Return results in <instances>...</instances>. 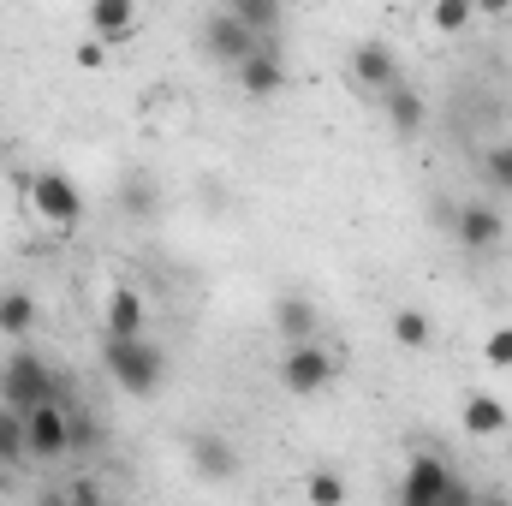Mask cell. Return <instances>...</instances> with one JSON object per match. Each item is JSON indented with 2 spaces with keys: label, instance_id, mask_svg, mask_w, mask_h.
<instances>
[{
  "label": "cell",
  "instance_id": "6da1fadb",
  "mask_svg": "<svg viewBox=\"0 0 512 506\" xmlns=\"http://www.w3.org/2000/svg\"><path fill=\"white\" fill-rule=\"evenodd\" d=\"M60 393H66V376H54L48 358H36L30 346H12V352H6V364H0V405H6V411L30 417L36 405H48V399H60Z\"/></svg>",
  "mask_w": 512,
  "mask_h": 506
},
{
  "label": "cell",
  "instance_id": "7a4b0ae2",
  "mask_svg": "<svg viewBox=\"0 0 512 506\" xmlns=\"http://www.w3.org/2000/svg\"><path fill=\"white\" fill-rule=\"evenodd\" d=\"M102 364L120 381V393H131V399H149V393L167 387V358L149 340H102Z\"/></svg>",
  "mask_w": 512,
  "mask_h": 506
},
{
  "label": "cell",
  "instance_id": "3957f363",
  "mask_svg": "<svg viewBox=\"0 0 512 506\" xmlns=\"http://www.w3.org/2000/svg\"><path fill=\"white\" fill-rule=\"evenodd\" d=\"M24 197H30V209H36V221H42L48 233H72V227L84 221V191H78V179L60 173V167L30 173V179H24Z\"/></svg>",
  "mask_w": 512,
  "mask_h": 506
},
{
  "label": "cell",
  "instance_id": "277c9868",
  "mask_svg": "<svg viewBox=\"0 0 512 506\" xmlns=\"http://www.w3.org/2000/svg\"><path fill=\"white\" fill-rule=\"evenodd\" d=\"M453 465L441 459V453H411V465H405V477H399V506H441L447 501V489H453Z\"/></svg>",
  "mask_w": 512,
  "mask_h": 506
},
{
  "label": "cell",
  "instance_id": "5b68a950",
  "mask_svg": "<svg viewBox=\"0 0 512 506\" xmlns=\"http://www.w3.org/2000/svg\"><path fill=\"white\" fill-rule=\"evenodd\" d=\"M256 48H268V42H256V36L233 18V12H227V6L203 18V54H209V60H221V66H233V72H239Z\"/></svg>",
  "mask_w": 512,
  "mask_h": 506
},
{
  "label": "cell",
  "instance_id": "8992f818",
  "mask_svg": "<svg viewBox=\"0 0 512 506\" xmlns=\"http://www.w3.org/2000/svg\"><path fill=\"white\" fill-rule=\"evenodd\" d=\"M24 441H30V459L60 465V459H66V405H60V399L36 405V411L24 417Z\"/></svg>",
  "mask_w": 512,
  "mask_h": 506
},
{
  "label": "cell",
  "instance_id": "52a82bcc",
  "mask_svg": "<svg viewBox=\"0 0 512 506\" xmlns=\"http://www.w3.org/2000/svg\"><path fill=\"white\" fill-rule=\"evenodd\" d=\"M501 233H507V221H501L495 203H459V209H453V239H459L465 251H477V256L495 251Z\"/></svg>",
  "mask_w": 512,
  "mask_h": 506
},
{
  "label": "cell",
  "instance_id": "ba28073f",
  "mask_svg": "<svg viewBox=\"0 0 512 506\" xmlns=\"http://www.w3.org/2000/svg\"><path fill=\"white\" fill-rule=\"evenodd\" d=\"M185 453H191V465H197L209 483H233V477H239V447H233L221 429H197V435L185 441Z\"/></svg>",
  "mask_w": 512,
  "mask_h": 506
},
{
  "label": "cell",
  "instance_id": "9c48e42d",
  "mask_svg": "<svg viewBox=\"0 0 512 506\" xmlns=\"http://www.w3.org/2000/svg\"><path fill=\"white\" fill-rule=\"evenodd\" d=\"M352 84H364L370 96H387V90L399 84V54H393L387 42H376V36L358 42V48H352Z\"/></svg>",
  "mask_w": 512,
  "mask_h": 506
},
{
  "label": "cell",
  "instance_id": "30bf717a",
  "mask_svg": "<svg viewBox=\"0 0 512 506\" xmlns=\"http://www.w3.org/2000/svg\"><path fill=\"white\" fill-rule=\"evenodd\" d=\"M280 381H286V393H322L334 381V358L322 346H286Z\"/></svg>",
  "mask_w": 512,
  "mask_h": 506
},
{
  "label": "cell",
  "instance_id": "8fae6325",
  "mask_svg": "<svg viewBox=\"0 0 512 506\" xmlns=\"http://www.w3.org/2000/svg\"><path fill=\"white\" fill-rule=\"evenodd\" d=\"M316 328H322V316H316L310 298H298V292H280L274 298V334L286 346H316Z\"/></svg>",
  "mask_w": 512,
  "mask_h": 506
},
{
  "label": "cell",
  "instance_id": "7c38bea8",
  "mask_svg": "<svg viewBox=\"0 0 512 506\" xmlns=\"http://www.w3.org/2000/svg\"><path fill=\"white\" fill-rule=\"evenodd\" d=\"M239 90L256 96V102H268V96H280L286 90V60H280V48L268 42V48H256L251 60L239 66Z\"/></svg>",
  "mask_w": 512,
  "mask_h": 506
},
{
  "label": "cell",
  "instance_id": "4fadbf2b",
  "mask_svg": "<svg viewBox=\"0 0 512 506\" xmlns=\"http://www.w3.org/2000/svg\"><path fill=\"white\" fill-rule=\"evenodd\" d=\"M131 30H137V6H131V0H96V6H90V36H96L102 48H120Z\"/></svg>",
  "mask_w": 512,
  "mask_h": 506
},
{
  "label": "cell",
  "instance_id": "5bb4252c",
  "mask_svg": "<svg viewBox=\"0 0 512 506\" xmlns=\"http://www.w3.org/2000/svg\"><path fill=\"white\" fill-rule=\"evenodd\" d=\"M382 114H387V126L399 131V137H417V131H423V120H429V102H423V96L399 78V84L382 96Z\"/></svg>",
  "mask_w": 512,
  "mask_h": 506
},
{
  "label": "cell",
  "instance_id": "9a60e30c",
  "mask_svg": "<svg viewBox=\"0 0 512 506\" xmlns=\"http://www.w3.org/2000/svg\"><path fill=\"white\" fill-rule=\"evenodd\" d=\"M459 423H465V435L489 441V435H507V429H512V411L495 399V393H471V399H465V411H459Z\"/></svg>",
  "mask_w": 512,
  "mask_h": 506
},
{
  "label": "cell",
  "instance_id": "2e32d148",
  "mask_svg": "<svg viewBox=\"0 0 512 506\" xmlns=\"http://www.w3.org/2000/svg\"><path fill=\"white\" fill-rule=\"evenodd\" d=\"M102 322H108V340H143V292L137 286H114Z\"/></svg>",
  "mask_w": 512,
  "mask_h": 506
},
{
  "label": "cell",
  "instance_id": "e0dca14e",
  "mask_svg": "<svg viewBox=\"0 0 512 506\" xmlns=\"http://www.w3.org/2000/svg\"><path fill=\"white\" fill-rule=\"evenodd\" d=\"M102 447V417L84 405V399H72L66 405V459H84V453H96Z\"/></svg>",
  "mask_w": 512,
  "mask_h": 506
},
{
  "label": "cell",
  "instance_id": "ac0fdd59",
  "mask_svg": "<svg viewBox=\"0 0 512 506\" xmlns=\"http://www.w3.org/2000/svg\"><path fill=\"white\" fill-rule=\"evenodd\" d=\"M0 334H6V340L36 334V298H30L24 286H6V292H0Z\"/></svg>",
  "mask_w": 512,
  "mask_h": 506
},
{
  "label": "cell",
  "instance_id": "d6986e66",
  "mask_svg": "<svg viewBox=\"0 0 512 506\" xmlns=\"http://www.w3.org/2000/svg\"><path fill=\"white\" fill-rule=\"evenodd\" d=\"M227 12L251 30L256 42H268V36L280 30V0H227Z\"/></svg>",
  "mask_w": 512,
  "mask_h": 506
},
{
  "label": "cell",
  "instance_id": "ffe728a7",
  "mask_svg": "<svg viewBox=\"0 0 512 506\" xmlns=\"http://www.w3.org/2000/svg\"><path fill=\"white\" fill-rule=\"evenodd\" d=\"M304 501H310V506H346V501H352V489H346V477H340V471L316 465V471L304 477Z\"/></svg>",
  "mask_w": 512,
  "mask_h": 506
},
{
  "label": "cell",
  "instance_id": "44dd1931",
  "mask_svg": "<svg viewBox=\"0 0 512 506\" xmlns=\"http://www.w3.org/2000/svg\"><path fill=\"white\" fill-rule=\"evenodd\" d=\"M393 340H399L405 352H423V346L435 340V328H429L423 310H393Z\"/></svg>",
  "mask_w": 512,
  "mask_h": 506
},
{
  "label": "cell",
  "instance_id": "7402d4cb",
  "mask_svg": "<svg viewBox=\"0 0 512 506\" xmlns=\"http://www.w3.org/2000/svg\"><path fill=\"white\" fill-rule=\"evenodd\" d=\"M471 18H477V6H471V0H435V6H429V24H435L441 36L471 30Z\"/></svg>",
  "mask_w": 512,
  "mask_h": 506
},
{
  "label": "cell",
  "instance_id": "603a6c76",
  "mask_svg": "<svg viewBox=\"0 0 512 506\" xmlns=\"http://www.w3.org/2000/svg\"><path fill=\"white\" fill-rule=\"evenodd\" d=\"M18 459H30V441H24V417L0 405V465H18Z\"/></svg>",
  "mask_w": 512,
  "mask_h": 506
},
{
  "label": "cell",
  "instance_id": "cb8c5ba5",
  "mask_svg": "<svg viewBox=\"0 0 512 506\" xmlns=\"http://www.w3.org/2000/svg\"><path fill=\"white\" fill-rule=\"evenodd\" d=\"M483 179H489L495 191H507V197H512V143H495V149L483 155Z\"/></svg>",
  "mask_w": 512,
  "mask_h": 506
},
{
  "label": "cell",
  "instance_id": "d4e9b609",
  "mask_svg": "<svg viewBox=\"0 0 512 506\" xmlns=\"http://www.w3.org/2000/svg\"><path fill=\"white\" fill-rule=\"evenodd\" d=\"M483 358H489V370H512V328H495L483 340Z\"/></svg>",
  "mask_w": 512,
  "mask_h": 506
},
{
  "label": "cell",
  "instance_id": "484cf974",
  "mask_svg": "<svg viewBox=\"0 0 512 506\" xmlns=\"http://www.w3.org/2000/svg\"><path fill=\"white\" fill-rule=\"evenodd\" d=\"M72 60H78V72H102V66H108V48L90 36V42H78V54H72Z\"/></svg>",
  "mask_w": 512,
  "mask_h": 506
},
{
  "label": "cell",
  "instance_id": "4316f807",
  "mask_svg": "<svg viewBox=\"0 0 512 506\" xmlns=\"http://www.w3.org/2000/svg\"><path fill=\"white\" fill-rule=\"evenodd\" d=\"M441 506H477V489H471L465 477H453V489H447V501Z\"/></svg>",
  "mask_w": 512,
  "mask_h": 506
},
{
  "label": "cell",
  "instance_id": "83f0119b",
  "mask_svg": "<svg viewBox=\"0 0 512 506\" xmlns=\"http://www.w3.org/2000/svg\"><path fill=\"white\" fill-rule=\"evenodd\" d=\"M36 506H78V501H72V489H66V483H48V489L36 495Z\"/></svg>",
  "mask_w": 512,
  "mask_h": 506
},
{
  "label": "cell",
  "instance_id": "f1b7e54d",
  "mask_svg": "<svg viewBox=\"0 0 512 506\" xmlns=\"http://www.w3.org/2000/svg\"><path fill=\"white\" fill-rule=\"evenodd\" d=\"M66 489H72V501H78V506H102V489H96V483H84V477H78V483H66Z\"/></svg>",
  "mask_w": 512,
  "mask_h": 506
},
{
  "label": "cell",
  "instance_id": "f546056e",
  "mask_svg": "<svg viewBox=\"0 0 512 506\" xmlns=\"http://www.w3.org/2000/svg\"><path fill=\"white\" fill-rule=\"evenodd\" d=\"M126 209H131V215H143V209H149V197H143V185H131V191H126Z\"/></svg>",
  "mask_w": 512,
  "mask_h": 506
},
{
  "label": "cell",
  "instance_id": "4dcf8cb0",
  "mask_svg": "<svg viewBox=\"0 0 512 506\" xmlns=\"http://www.w3.org/2000/svg\"><path fill=\"white\" fill-rule=\"evenodd\" d=\"M477 506H512L507 495H477Z\"/></svg>",
  "mask_w": 512,
  "mask_h": 506
}]
</instances>
